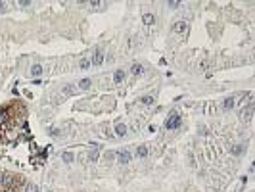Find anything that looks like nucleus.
Wrapping results in <instances>:
<instances>
[{"label":"nucleus","mask_w":255,"mask_h":192,"mask_svg":"<svg viewBox=\"0 0 255 192\" xmlns=\"http://www.w3.org/2000/svg\"><path fill=\"white\" fill-rule=\"evenodd\" d=\"M180 125V115H178V113L177 111H173L171 113V117L169 119H167V123H165V127H167V129H177V127Z\"/></svg>","instance_id":"nucleus-1"},{"label":"nucleus","mask_w":255,"mask_h":192,"mask_svg":"<svg viewBox=\"0 0 255 192\" xmlns=\"http://www.w3.org/2000/svg\"><path fill=\"white\" fill-rule=\"evenodd\" d=\"M13 179H16V177H13V175L2 173V175H0V186H4V188H8V186H13Z\"/></svg>","instance_id":"nucleus-2"},{"label":"nucleus","mask_w":255,"mask_h":192,"mask_svg":"<svg viewBox=\"0 0 255 192\" xmlns=\"http://www.w3.org/2000/svg\"><path fill=\"white\" fill-rule=\"evenodd\" d=\"M104 58H106V56H104V52H102V50H98V52H94V56L90 58V63H92V66H100V63L104 62Z\"/></svg>","instance_id":"nucleus-3"},{"label":"nucleus","mask_w":255,"mask_h":192,"mask_svg":"<svg viewBox=\"0 0 255 192\" xmlns=\"http://www.w3.org/2000/svg\"><path fill=\"white\" fill-rule=\"evenodd\" d=\"M115 156H117V160H119L121 163H129V161H130V152H129V150H121V152H117Z\"/></svg>","instance_id":"nucleus-4"},{"label":"nucleus","mask_w":255,"mask_h":192,"mask_svg":"<svg viewBox=\"0 0 255 192\" xmlns=\"http://www.w3.org/2000/svg\"><path fill=\"white\" fill-rule=\"evenodd\" d=\"M251 117H253V104H249V106H247V110L242 111V119H244V121H249Z\"/></svg>","instance_id":"nucleus-5"},{"label":"nucleus","mask_w":255,"mask_h":192,"mask_svg":"<svg viewBox=\"0 0 255 192\" xmlns=\"http://www.w3.org/2000/svg\"><path fill=\"white\" fill-rule=\"evenodd\" d=\"M115 134H117V137H125V134H127V127L123 123H117V125H115Z\"/></svg>","instance_id":"nucleus-6"},{"label":"nucleus","mask_w":255,"mask_h":192,"mask_svg":"<svg viewBox=\"0 0 255 192\" xmlns=\"http://www.w3.org/2000/svg\"><path fill=\"white\" fill-rule=\"evenodd\" d=\"M123 79H125V73H123V69H117V71H115V75H113V81H115V85L123 83Z\"/></svg>","instance_id":"nucleus-7"},{"label":"nucleus","mask_w":255,"mask_h":192,"mask_svg":"<svg viewBox=\"0 0 255 192\" xmlns=\"http://www.w3.org/2000/svg\"><path fill=\"white\" fill-rule=\"evenodd\" d=\"M142 21H144V23L146 25H154V16H152V13H144V16H142Z\"/></svg>","instance_id":"nucleus-8"},{"label":"nucleus","mask_w":255,"mask_h":192,"mask_svg":"<svg viewBox=\"0 0 255 192\" xmlns=\"http://www.w3.org/2000/svg\"><path fill=\"white\" fill-rule=\"evenodd\" d=\"M136 156H138V158H146V156H148V148H146V146H138L136 148Z\"/></svg>","instance_id":"nucleus-9"},{"label":"nucleus","mask_w":255,"mask_h":192,"mask_svg":"<svg viewBox=\"0 0 255 192\" xmlns=\"http://www.w3.org/2000/svg\"><path fill=\"white\" fill-rule=\"evenodd\" d=\"M42 71H44V69H42V66H33L31 67V75L33 77H39V75H42Z\"/></svg>","instance_id":"nucleus-10"},{"label":"nucleus","mask_w":255,"mask_h":192,"mask_svg":"<svg viewBox=\"0 0 255 192\" xmlns=\"http://www.w3.org/2000/svg\"><path fill=\"white\" fill-rule=\"evenodd\" d=\"M90 85H92V81H90V79H83L81 83H79V87H81L83 90H86V88L90 87Z\"/></svg>","instance_id":"nucleus-11"},{"label":"nucleus","mask_w":255,"mask_h":192,"mask_svg":"<svg viewBox=\"0 0 255 192\" xmlns=\"http://www.w3.org/2000/svg\"><path fill=\"white\" fill-rule=\"evenodd\" d=\"M182 29H184V21H177V25L173 27V31H174V33H180Z\"/></svg>","instance_id":"nucleus-12"},{"label":"nucleus","mask_w":255,"mask_h":192,"mask_svg":"<svg viewBox=\"0 0 255 192\" xmlns=\"http://www.w3.org/2000/svg\"><path fill=\"white\" fill-rule=\"evenodd\" d=\"M130 71H133L134 75H140V73H142V66H140V63H134V66H133V69H130Z\"/></svg>","instance_id":"nucleus-13"},{"label":"nucleus","mask_w":255,"mask_h":192,"mask_svg":"<svg viewBox=\"0 0 255 192\" xmlns=\"http://www.w3.org/2000/svg\"><path fill=\"white\" fill-rule=\"evenodd\" d=\"M224 108H227V110L234 108V98H227V102H224Z\"/></svg>","instance_id":"nucleus-14"},{"label":"nucleus","mask_w":255,"mask_h":192,"mask_svg":"<svg viewBox=\"0 0 255 192\" xmlns=\"http://www.w3.org/2000/svg\"><path fill=\"white\" fill-rule=\"evenodd\" d=\"M90 66H92L90 60H81V69H88Z\"/></svg>","instance_id":"nucleus-15"},{"label":"nucleus","mask_w":255,"mask_h":192,"mask_svg":"<svg viewBox=\"0 0 255 192\" xmlns=\"http://www.w3.org/2000/svg\"><path fill=\"white\" fill-rule=\"evenodd\" d=\"M62 158H63L65 161L69 163V161H73V154H71V152H63V156H62Z\"/></svg>","instance_id":"nucleus-16"},{"label":"nucleus","mask_w":255,"mask_h":192,"mask_svg":"<svg viewBox=\"0 0 255 192\" xmlns=\"http://www.w3.org/2000/svg\"><path fill=\"white\" fill-rule=\"evenodd\" d=\"M142 102H144V104H152V102H154V98H152V96H144Z\"/></svg>","instance_id":"nucleus-17"},{"label":"nucleus","mask_w":255,"mask_h":192,"mask_svg":"<svg viewBox=\"0 0 255 192\" xmlns=\"http://www.w3.org/2000/svg\"><path fill=\"white\" fill-rule=\"evenodd\" d=\"M244 150V148L242 146H236V148H232V154H240V152H242Z\"/></svg>","instance_id":"nucleus-18"},{"label":"nucleus","mask_w":255,"mask_h":192,"mask_svg":"<svg viewBox=\"0 0 255 192\" xmlns=\"http://www.w3.org/2000/svg\"><path fill=\"white\" fill-rule=\"evenodd\" d=\"M4 115H6V110H0V121L4 119Z\"/></svg>","instance_id":"nucleus-19"},{"label":"nucleus","mask_w":255,"mask_h":192,"mask_svg":"<svg viewBox=\"0 0 255 192\" xmlns=\"http://www.w3.org/2000/svg\"><path fill=\"white\" fill-rule=\"evenodd\" d=\"M4 8H6V4H4V2H0V10H4Z\"/></svg>","instance_id":"nucleus-20"}]
</instances>
